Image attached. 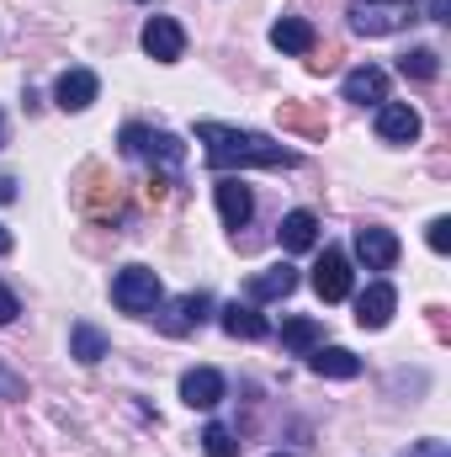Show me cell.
<instances>
[{
  "instance_id": "7a4b0ae2",
  "label": "cell",
  "mask_w": 451,
  "mask_h": 457,
  "mask_svg": "<svg viewBox=\"0 0 451 457\" xmlns=\"http://www.w3.org/2000/svg\"><path fill=\"white\" fill-rule=\"evenodd\" d=\"M160 298H165V287H160V271L154 266H122L112 277V303L122 314H154L160 309Z\"/></svg>"
},
{
  "instance_id": "8fae6325",
  "label": "cell",
  "mask_w": 451,
  "mask_h": 457,
  "mask_svg": "<svg viewBox=\"0 0 451 457\" xmlns=\"http://www.w3.org/2000/svg\"><path fill=\"white\" fill-rule=\"evenodd\" d=\"M213 197H218V219H224L228 228H244L250 219H255V197H250V187H244V181L224 176V181L213 187Z\"/></svg>"
},
{
  "instance_id": "603a6c76",
  "label": "cell",
  "mask_w": 451,
  "mask_h": 457,
  "mask_svg": "<svg viewBox=\"0 0 451 457\" xmlns=\"http://www.w3.org/2000/svg\"><path fill=\"white\" fill-rule=\"evenodd\" d=\"M202 447H208V457H239V442H234L228 426H208L202 431Z\"/></svg>"
},
{
  "instance_id": "ac0fdd59",
  "label": "cell",
  "mask_w": 451,
  "mask_h": 457,
  "mask_svg": "<svg viewBox=\"0 0 451 457\" xmlns=\"http://www.w3.org/2000/svg\"><path fill=\"white\" fill-rule=\"evenodd\" d=\"M276 234H282V250H292V255H298V250H314V245H319V219H314L308 208H298V213L282 219Z\"/></svg>"
},
{
  "instance_id": "7402d4cb",
  "label": "cell",
  "mask_w": 451,
  "mask_h": 457,
  "mask_svg": "<svg viewBox=\"0 0 451 457\" xmlns=\"http://www.w3.org/2000/svg\"><path fill=\"white\" fill-rule=\"evenodd\" d=\"M436 70H441L436 48H409V54L398 59V75H404V80H436Z\"/></svg>"
},
{
  "instance_id": "ffe728a7",
  "label": "cell",
  "mask_w": 451,
  "mask_h": 457,
  "mask_svg": "<svg viewBox=\"0 0 451 457\" xmlns=\"http://www.w3.org/2000/svg\"><path fill=\"white\" fill-rule=\"evenodd\" d=\"M107 351H112V345H107V336H102L96 325H86V320H80V325L70 330V356H75V361H86V367H96V361H102Z\"/></svg>"
},
{
  "instance_id": "f546056e",
  "label": "cell",
  "mask_w": 451,
  "mask_h": 457,
  "mask_svg": "<svg viewBox=\"0 0 451 457\" xmlns=\"http://www.w3.org/2000/svg\"><path fill=\"white\" fill-rule=\"evenodd\" d=\"M11 197H16V181H11V176H0V203H11Z\"/></svg>"
},
{
  "instance_id": "9c48e42d",
  "label": "cell",
  "mask_w": 451,
  "mask_h": 457,
  "mask_svg": "<svg viewBox=\"0 0 451 457\" xmlns=\"http://www.w3.org/2000/svg\"><path fill=\"white\" fill-rule=\"evenodd\" d=\"M393 309H398V293H393L388 282H372V287L356 298V325H361V330H382V325L393 320Z\"/></svg>"
},
{
  "instance_id": "83f0119b",
  "label": "cell",
  "mask_w": 451,
  "mask_h": 457,
  "mask_svg": "<svg viewBox=\"0 0 451 457\" xmlns=\"http://www.w3.org/2000/svg\"><path fill=\"white\" fill-rule=\"evenodd\" d=\"M0 394H5V399H27V383H16L11 372H0Z\"/></svg>"
},
{
  "instance_id": "484cf974",
  "label": "cell",
  "mask_w": 451,
  "mask_h": 457,
  "mask_svg": "<svg viewBox=\"0 0 451 457\" xmlns=\"http://www.w3.org/2000/svg\"><path fill=\"white\" fill-rule=\"evenodd\" d=\"M409 457H451V447H447V442H436V436H425V442H414V447H409Z\"/></svg>"
},
{
  "instance_id": "52a82bcc",
  "label": "cell",
  "mask_w": 451,
  "mask_h": 457,
  "mask_svg": "<svg viewBox=\"0 0 451 457\" xmlns=\"http://www.w3.org/2000/svg\"><path fill=\"white\" fill-rule=\"evenodd\" d=\"M96 91H102V80H96L91 70H64V75L53 80V102H59V112H86V107L96 102Z\"/></svg>"
},
{
  "instance_id": "d6986e66",
  "label": "cell",
  "mask_w": 451,
  "mask_h": 457,
  "mask_svg": "<svg viewBox=\"0 0 451 457\" xmlns=\"http://www.w3.org/2000/svg\"><path fill=\"white\" fill-rule=\"evenodd\" d=\"M271 48H282V54H314V27L303 16H282L271 27Z\"/></svg>"
},
{
  "instance_id": "4316f807",
  "label": "cell",
  "mask_w": 451,
  "mask_h": 457,
  "mask_svg": "<svg viewBox=\"0 0 451 457\" xmlns=\"http://www.w3.org/2000/svg\"><path fill=\"white\" fill-rule=\"evenodd\" d=\"M16 314H21L16 293H11V287H0V325H16Z\"/></svg>"
},
{
  "instance_id": "8992f818",
  "label": "cell",
  "mask_w": 451,
  "mask_h": 457,
  "mask_svg": "<svg viewBox=\"0 0 451 457\" xmlns=\"http://www.w3.org/2000/svg\"><path fill=\"white\" fill-rule=\"evenodd\" d=\"M356 255L366 261V271H393V261H398V234L393 228H356Z\"/></svg>"
},
{
  "instance_id": "d4e9b609",
  "label": "cell",
  "mask_w": 451,
  "mask_h": 457,
  "mask_svg": "<svg viewBox=\"0 0 451 457\" xmlns=\"http://www.w3.org/2000/svg\"><path fill=\"white\" fill-rule=\"evenodd\" d=\"M425 239H430V250H436V255H447V250H451V219H430Z\"/></svg>"
},
{
  "instance_id": "3957f363",
  "label": "cell",
  "mask_w": 451,
  "mask_h": 457,
  "mask_svg": "<svg viewBox=\"0 0 451 457\" xmlns=\"http://www.w3.org/2000/svg\"><path fill=\"white\" fill-rule=\"evenodd\" d=\"M122 149L133 160H149V165H165V170H181L186 165V144L165 128H144V122H127L122 128Z\"/></svg>"
},
{
  "instance_id": "1f68e13d",
  "label": "cell",
  "mask_w": 451,
  "mask_h": 457,
  "mask_svg": "<svg viewBox=\"0 0 451 457\" xmlns=\"http://www.w3.org/2000/svg\"><path fill=\"white\" fill-rule=\"evenodd\" d=\"M271 457H287V453H271Z\"/></svg>"
},
{
  "instance_id": "4dcf8cb0",
  "label": "cell",
  "mask_w": 451,
  "mask_h": 457,
  "mask_svg": "<svg viewBox=\"0 0 451 457\" xmlns=\"http://www.w3.org/2000/svg\"><path fill=\"white\" fill-rule=\"evenodd\" d=\"M5 250H11V234H5V228H0V255H5Z\"/></svg>"
},
{
  "instance_id": "277c9868",
  "label": "cell",
  "mask_w": 451,
  "mask_h": 457,
  "mask_svg": "<svg viewBox=\"0 0 451 457\" xmlns=\"http://www.w3.org/2000/svg\"><path fill=\"white\" fill-rule=\"evenodd\" d=\"M414 16H420L414 0H356V5H350V32H361V37H388V32L409 27Z\"/></svg>"
},
{
  "instance_id": "f1b7e54d",
  "label": "cell",
  "mask_w": 451,
  "mask_h": 457,
  "mask_svg": "<svg viewBox=\"0 0 451 457\" xmlns=\"http://www.w3.org/2000/svg\"><path fill=\"white\" fill-rule=\"evenodd\" d=\"M451 16V0H430V21H447Z\"/></svg>"
},
{
  "instance_id": "ba28073f",
  "label": "cell",
  "mask_w": 451,
  "mask_h": 457,
  "mask_svg": "<svg viewBox=\"0 0 451 457\" xmlns=\"http://www.w3.org/2000/svg\"><path fill=\"white\" fill-rule=\"evenodd\" d=\"M314 293H319L324 303L350 298V261H345V250H324V261L314 266Z\"/></svg>"
},
{
  "instance_id": "cb8c5ba5",
  "label": "cell",
  "mask_w": 451,
  "mask_h": 457,
  "mask_svg": "<svg viewBox=\"0 0 451 457\" xmlns=\"http://www.w3.org/2000/svg\"><path fill=\"white\" fill-rule=\"evenodd\" d=\"M282 122H287V128H303V133H314V138H324V117L303 112V107H282Z\"/></svg>"
},
{
  "instance_id": "5b68a950",
  "label": "cell",
  "mask_w": 451,
  "mask_h": 457,
  "mask_svg": "<svg viewBox=\"0 0 451 457\" xmlns=\"http://www.w3.org/2000/svg\"><path fill=\"white\" fill-rule=\"evenodd\" d=\"M144 54L160 59V64H176V59L186 54L181 21H176V16H149V21H144Z\"/></svg>"
},
{
  "instance_id": "7c38bea8",
  "label": "cell",
  "mask_w": 451,
  "mask_h": 457,
  "mask_svg": "<svg viewBox=\"0 0 451 457\" xmlns=\"http://www.w3.org/2000/svg\"><path fill=\"white\" fill-rule=\"evenodd\" d=\"M377 133H382L388 144H414V138H420V112H414L409 102H382V107H377Z\"/></svg>"
},
{
  "instance_id": "6da1fadb",
  "label": "cell",
  "mask_w": 451,
  "mask_h": 457,
  "mask_svg": "<svg viewBox=\"0 0 451 457\" xmlns=\"http://www.w3.org/2000/svg\"><path fill=\"white\" fill-rule=\"evenodd\" d=\"M197 138L208 144V165L234 170V165H298V149L250 133V128H228V122H197Z\"/></svg>"
},
{
  "instance_id": "4fadbf2b",
  "label": "cell",
  "mask_w": 451,
  "mask_h": 457,
  "mask_svg": "<svg viewBox=\"0 0 451 457\" xmlns=\"http://www.w3.org/2000/svg\"><path fill=\"white\" fill-rule=\"evenodd\" d=\"M345 102H356V107H382V102H388V75H382L377 64L350 70V75H345Z\"/></svg>"
},
{
  "instance_id": "5bb4252c",
  "label": "cell",
  "mask_w": 451,
  "mask_h": 457,
  "mask_svg": "<svg viewBox=\"0 0 451 457\" xmlns=\"http://www.w3.org/2000/svg\"><path fill=\"white\" fill-rule=\"evenodd\" d=\"M298 287V271L282 261V266H266V271H255L250 277V303H271V298H287Z\"/></svg>"
},
{
  "instance_id": "e0dca14e",
  "label": "cell",
  "mask_w": 451,
  "mask_h": 457,
  "mask_svg": "<svg viewBox=\"0 0 451 457\" xmlns=\"http://www.w3.org/2000/svg\"><path fill=\"white\" fill-rule=\"evenodd\" d=\"M202 314H208V298H202V293H186V298H176V303L160 314V330H165V336H186L192 325H202Z\"/></svg>"
},
{
  "instance_id": "30bf717a",
  "label": "cell",
  "mask_w": 451,
  "mask_h": 457,
  "mask_svg": "<svg viewBox=\"0 0 451 457\" xmlns=\"http://www.w3.org/2000/svg\"><path fill=\"white\" fill-rule=\"evenodd\" d=\"M181 399H186L192 410H213V404L224 399V372H218V367H192V372H181Z\"/></svg>"
},
{
  "instance_id": "9a60e30c",
  "label": "cell",
  "mask_w": 451,
  "mask_h": 457,
  "mask_svg": "<svg viewBox=\"0 0 451 457\" xmlns=\"http://www.w3.org/2000/svg\"><path fill=\"white\" fill-rule=\"evenodd\" d=\"M308 367H314V372H319V378H356V372H361V356H356V351H345V345H314V351H308Z\"/></svg>"
},
{
  "instance_id": "44dd1931",
  "label": "cell",
  "mask_w": 451,
  "mask_h": 457,
  "mask_svg": "<svg viewBox=\"0 0 451 457\" xmlns=\"http://www.w3.org/2000/svg\"><path fill=\"white\" fill-rule=\"evenodd\" d=\"M324 341V330H319V320H308V314H298V320H282V345L287 351H298V356H308L314 345Z\"/></svg>"
},
{
  "instance_id": "2e32d148",
  "label": "cell",
  "mask_w": 451,
  "mask_h": 457,
  "mask_svg": "<svg viewBox=\"0 0 451 457\" xmlns=\"http://www.w3.org/2000/svg\"><path fill=\"white\" fill-rule=\"evenodd\" d=\"M224 330L234 336V341H266V336H271V325H266V314H260L255 303H228Z\"/></svg>"
}]
</instances>
